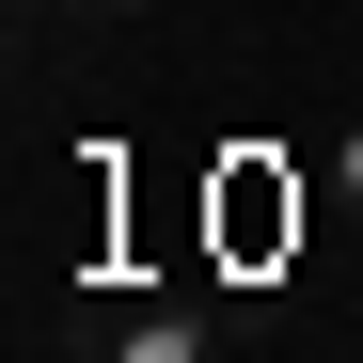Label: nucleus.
<instances>
[{"label":"nucleus","instance_id":"nucleus-1","mask_svg":"<svg viewBox=\"0 0 363 363\" xmlns=\"http://www.w3.org/2000/svg\"><path fill=\"white\" fill-rule=\"evenodd\" d=\"M48 16H79V32H143L158 0H48Z\"/></svg>","mask_w":363,"mask_h":363}]
</instances>
